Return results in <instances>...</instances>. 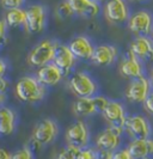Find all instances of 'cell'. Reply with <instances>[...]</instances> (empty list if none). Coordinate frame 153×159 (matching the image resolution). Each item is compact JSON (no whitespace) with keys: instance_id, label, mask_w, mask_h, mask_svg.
<instances>
[{"instance_id":"6da1fadb","label":"cell","mask_w":153,"mask_h":159,"mask_svg":"<svg viewBox=\"0 0 153 159\" xmlns=\"http://www.w3.org/2000/svg\"><path fill=\"white\" fill-rule=\"evenodd\" d=\"M17 98L25 103H37L46 96V88L42 86L37 79L31 75L19 78L15 88Z\"/></svg>"},{"instance_id":"7a4b0ae2","label":"cell","mask_w":153,"mask_h":159,"mask_svg":"<svg viewBox=\"0 0 153 159\" xmlns=\"http://www.w3.org/2000/svg\"><path fill=\"white\" fill-rule=\"evenodd\" d=\"M70 88L78 98L93 97L97 92L96 81L85 72H75L68 80Z\"/></svg>"},{"instance_id":"3957f363","label":"cell","mask_w":153,"mask_h":159,"mask_svg":"<svg viewBox=\"0 0 153 159\" xmlns=\"http://www.w3.org/2000/svg\"><path fill=\"white\" fill-rule=\"evenodd\" d=\"M47 20V11L43 5L34 4L25 8V30L30 34H40L43 31Z\"/></svg>"},{"instance_id":"277c9868","label":"cell","mask_w":153,"mask_h":159,"mask_svg":"<svg viewBox=\"0 0 153 159\" xmlns=\"http://www.w3.org/2000/svg\"><path fill=\"white\" fill-rule=\"evenodd\" d=\"M124 128L122 126H109L99 133L96 139V147L97 151L102 152H110L117 150L119 145L121 143V135L123 133Z\"/></svg>"},{"instance_id":"5b68a950","label":"cell","mask_w":153,"mask_h":159,"mask_svg":"<svg viewBox=\"0 0 153 159\" xmlns=\"http://www.w3.org/2000/svg\"><path fill=\"white\" fill-rule=\"evenodd\" d=\"M54 44L52 41L43 40L32 48L28 55V64L32 67H43L53 61Z\"/></svg>"},{"instance_id":"8992f818","label":"cell","mask_w":153,"mask_h":159,"mask_svg":"<svg viewBox=\"0 0 153 159\" xmlns=\"http://www.w3.org/2000/svg\"><path fill=\"white\" fill-rule=\"evenodd\" d=\"M65 138H66L67 145L78 147L80 150L86 148L90 140L89 128L85 125L84 121L79 120V121L72 123L70 127L67 128Z\"/></svg>"},{"instance_id":"52a82bcc","label":"cell","mask_w":153,"mask_h":159,"mask_svg":"<svg viewBox=\"0 0 153 159\" xmlns=\"http://www.w3.org/2000/svg\"><path fill=\"white\" fill-rule=\"evenodd\" d=\"M128 29L134 35L139 36H148L153 29V18L151 13L145 10L137 11L128 19Z\"/></svg>"},{"instance_id":"ba28073f","label":"cell","mask_w":153,"mask_h":159,"mask_svg":"<svg viewBox=\"0 0 153 159\" xmlns=\"http://www.w3.org/2000/svg\"><path fill=\"white\" fill-rule=\"evenodd\" d=\"M57 133H59V127L56 122L52 119H44L41 120L34 127L32 138L43 146L53 143L56 139Z\"/></svg>"},{"instance_id":"9c48e42d","label":"cell","mask_w":153,"mask_h":159,"mask_svg":"<svg viewBox=\"0 0 153 159\" xmlns=\"http://www.w3.org/2000/svg\"><path fill=\"white\" fill-rule=\"evenodd\" d=\"M123 128L133 139H148L151 134V126L148 121L142 115L137 114L127 116Z\"/></svg>"},{"instance_id":"30bf717a","label":"cell","mask_w":153,"mask_h":159,"mask_svg":"<svg viewBox=\"0 0 153 159\" xmlns=\"http://www.w3.org/2000/svg\"><path fill=\"white\" fill-rule=\"evenodd\" d=\"M75 57L71 53L68 46L62 44V43H55L54 44V56H53V64L56 66L62 74L68 75L72 68L75 65Z\"/></svg>"},{"instance_id":"8fae6325","label":"cell","mask_w":153,"mask_h":159,"mask_svg":"<svg viewBox=\"0 0 153 159\" xmlns=\"http://www.w3.org/2000/svg\"><path fill=\"white\" fill-rule=\"evenodd\" d=\"M151 92V84L146 77H140L133 79L126 90L127 99L133 103H144L146 97Z\"/></svg>"},{"instance_id":"7c38bea8","label":"cell","mask_w":153,"mask_h":159,"mask_svg":"<svg viewBox=\"0 0 153 159\" xmlns=\"http://www.w3.org/2000/svg\"><path fill=\"white\" fill-rule=\"evenodd\" d=\"M104 17L109 23H124L129 18V11L127 7V4L122 0L108 1L104 6Z\"/></svg>"},{"instance_id":"4fadbf2b","label":"cell","mask_w":153,"mask_h":159,"mask_svg":"<svg viewBox=\"0 0 153 159\" xmlns=\"http://www.w3.org/2000/svg\"><path fill=\"white\" fill-rule=\"evenodd\" d=\"M129 52L140 61L153 62V41L148 36H139L133 40Z\"/></svg>"},{"instance_id":"5bb4252c","label":"cell","mask_w":153,"mask_h":159,"mask_svg":"<svg viewBox=\"0 0 153 159\" xmlns=\"http://www.w3.org/2000/svg\"><path fill=\"white\" fill-rule=\"evenodd\" d=\"M64 78L62 72L57 68L53 62L40 67L36 73V79L42 86H55Z\"/></svg>"},{"instance_id":"9a60e30c","label":"cell","mask_w":153,"mask_h":159,"mask_svg":"<svg viewBox=\"0 0 153 159\" xmlns=\"http://www.w3.org/2000/svg\"><path fill=\"white\" fill-rule=\"evenodd\" d=\"M68 48L75 59L80 60H91L93 54V46L91 41L85 36H75L70 41Z\"/></svg>"},{"instance_id":"2e32d148","label":"cell","mask_w":153,"mask_h":159,"mask_svg":"<svg viewBox=\"0 0 153 159\" xmlns=\"http://www.w3.org/2000/svg\"><path fill=\"white\" fill-rule=\"evenodd\" d=\"M102 115L105 119V121L110 123V126H122L123 127L126 119H127L123 105L116 101H109V103L105 107Z\"/></svg>"},{"instance_id":"e0dca14e","label":"cell","mask_w":153,"mask_h":159,"mask_svg":"<svg viewBox=\"0 0 153 159\" xmlns=\"http://www.w3.org/2000/svg\"><path fill=\"white\" fill-rule=\"evenodd\" d=\"M127 150L133 159L148 158L153 154V139H133Z\"/></svg>"},{"instance_id":"ac0fdd59","label":"cell","mask_w":153,"mask_h":159,"mask_svg":"<svg viewBox=\"0 0 153 159\" xmlns=\"http://www.w3.org/2000/svg\"><path fill=\"white\" fill-rule=\"evenodd\" d=\"M117 56V49L111 44H101L93 48L92 62L98 66H109L115 61Z\"/></svg>"},{"instance_id":"d6986e66","label":"cell","mask_w":153,"mask_h":159,"mask_svg":"<svg viewBox=\"0 0 153 159\" xmlns=\"http://www.w3.org/2000/svg\"><path fill=\"white\" fill-rule=\"evenodd\" d=\"M74 15L84 18H95L101 11V6L93 0H70Z\"/></svg>"},{"instance_id":"ffe728a7","label":"cell","mask_w":153,"mask_h":159,"mask_svg":"<svg viewBox=\"0 0 153 159\" xmlns=\"http://www.w3.org/2000/svg\"><path fill=\"white\" fill-rule=\"evenodd\" d=\"M120 72L126 78H130V79L140 78V77H142L141 61L137 59L130 52H128L126 57L122 60L121 66H120Z\"/></svg>"},{"instance_id":"44dd1931","label":"cell","mask_w":153,"mask_h":159,"mask_svg":"<svg viewBox=\"0 0 153 159\" xmlns=\"http://www.w3.org/2000/svg\"><path fill=\"white\" fill-rule=\"evenodd\" d=\"M16 128V114L7 107H0V135H10Z\"/></svg>"},{"instance_id":"7402d4cb","label":"cell","mask_w":153,"mask_h":159,"mask_svg":"<svg viewBox=\"0 0 153 159\" xmlns=\"http://www.w3.org/2000/svg\"><path fill=\"white\" fill-rule=\"evenodd\" d=\"M73 109H74V112L78 116H81V117L83 116H91L93 114H97L92 97L78 98L73 104Z\"/></svg>"},{"instance_id":"603a6c76","label":"cell","mask_w":153,"mask_h":159,"mask_svg":"<svg viewBox=\"0 0 153 159\" xmlns=\"http://www.w3.org/2000/svg\"><path fill=\"white\" fill-rule=\"evenodd\" d=\"M4 22L8 26L17 28L20 25H24L25 23V10L24 8H15V10H8L5 15Z\"/></svg>"},{"instance_id":"cb8c5ba5","label":"cell","mask_w":153,"mask_h":159,"mask_svg":"<svg viewBox=\"0 0 153 159\" xmlns=\"http://www.w3.org/2000/svg\"><path fill=\"white\" fill-rule=\"evenodd\" d=\"M55 15H56V17L60 20H65V19L72 17L74 15V12H73L70 1H62V2H60L56 6V8H55Z\"/></svg>"},{"instance_id":"d4e9b609","label":"cell","mask_w":153,"mask_h":159,"mask_svg":"<svg viewBox=\"0 0 153 159\" xmlns=\"http://www.w3.org/2000/svg\"><path fill=\"white\" fill-rule=\"evenodd\" d=\"M79 152H80V148L71 146V145H67L65 148H62L57 153L55 159H75L78 157Z\"/></svg>"},{"instance_id":"484cf974","label":"cell","mask_w":153,"mask_h":159,"mask_svg":"<svg viewBox=\"0 0 153 159\" xmlns=\"http://www.w3.org/2000/svg\"><path fill=\"white\" fill-rule=\"evenodd\" d=\"M11 159H34V153H32L26 146L19 148L18 151L11 154Z\"/></svg>"},{"instance_id":"4316f807","label":"cell","mask_w":153,"mask_h":159,"mask_svg":"<svg viewBox=\"0 0 153 159\" xmlns=\"http://www.w3.org/2000/svg\"><path fill=\"white\" fill-rule=\"evenodd\" d=\"M92 99H93V104H95V108H96V112H103L105 107L109 103V99L104 96H93Z\"/></svg>"},{"instance_id":"83f0119b","label":"cell","mask_w":153,"mask_h":159,"mask_svg":"<svg viewBox=\"0 0 153 159\" xmlns=\"http://www.w3.org/2000/svg\"><path fill=\"white\" fill-rule=\"evenodd\" d=\"M98 152L93 148H83L80 150L78 157L75 159H97Z\"/></svg>"},{"instance_id":"f1b7e54d","label":"cell","mask_w":153,"mask_h":159,"mask_svg":"<svg viewBox=\"0 0 153 159\" xmlns=\"http://www.w3.org/2000/svg\"><path fill=\"white\" fill-rule=\"evenodd\" d=\"M0 4L5 8H7V11H8V10L20 8L23 6L24 1H23V0H2V1H0Z\"/></svg>"},{"instance_id":"f546056e","label":"cell","mask_w":153,"mask_h":159,"mask_svg":"<svg viewBox=\"0 0 153 159\" xmlns=\"http://www.w3.org/2000/svg\"><path fill=\"white\" fill-rule=\"evenodd\" d=\"M110 159H133L132 156L129 154V152L127 148H117L116 151H114L111 153V158Z\"/></svg>"},{"instance_id":"4dcf8cb0","label":"cell","mask_w":153,"mask_h":159,"mask_svg":"<svg viewBox=\"0 0 153 159\" xmlns=\"http://www.w3.org/2000/svg\"><path fill=\"white\" fill-rule=\"evenodd\" d=\"M144 104H145L146 110L150 112V114H152L153 115V91H151V92L148 93V96L146 97Z\"/></svg>"},{"instance_id":"1f68e13d","label":"cell","mask_w":153,"mask_h":159,"mask_svg":"<svg viewBox=\"0 0 153 159\" xmlns=\"http://www.w3.org/2000/svg\"><path fill=\"white\" fill-rule=\"evenodd\" d=\"M26 147H28V148H29L32 153H35V152L40 151L41 147H42V145H41L38 141H36L34 138H31V139H30V141H29V143L26 145Z\"/></svg>"},{"instance_id":"d6a6232c","label":"cell","mask_w":153,"mask_h":159,"mask_svg":"<svg viewBox=\"0 0 153 159\" xmlns=\"http://www.w3.org/2000/svg\"><path fill=\"white\" fill-rule=\"evenodd\" d=\"M5 34H6V24L4 19H0V44L5 42Z\"/></svg>"},{"instance_id":"836d02e7","label":"cell","mask_w":153,"mask_h":159,"mask_svg":"<svg viewBox=\"0 0 153 159\" xmlns=\"http://www.w3.org/2000/svg\"><path fill=\"white\" fill-rule=\"evenodd\" d=\"M7 88H8V80L5 77L0 78V93H6Z\"/></svg>"},{"instance_id":"e575fe53","label":"cell","mask_w":153,"mask_h":159,"mask_svg":"<svg viewBox=\"0 0 153 159\" xmlns=\"http://www.w3.org/2000/svg\"><path fill=\"white\" fill-rule=\"evenodd\" d=\"M7 71V65H6V61L0 59V78H2L5 75V73Z\"/></svg>"},{"instance_id":"d590c367","label":"cell","mask_w":153,"mask_h":159,"mask_svg":"<svg viewBox=\"0 0 153 159\" xmlns=\"http://www.w3.org/2000/svg\"><path fill=\"white\" fill-rule=\"evenodd\" d=\"M11 154L6 148L0 147V159H11Z\"/></svg>"},{"instance_id":"8d00e7d4","label":"cell","mask_w":153,"mask_h":159,"mask_svg":"<svg viewBox=\"0 0 153 159\" xmlns=\"http://www.w3.org/2000/svg\"><path fill=\"white\" fill-rule=\"evenodd\" d=\"M97 152H98L97 159H110L111 158V153H110V152H102V151H97Z\"/></svg>"},{"instance_id":"74e56055","label":"cell","mask_w":153,"mask_h":159,"mask_svg":"<svg viewBox=\"0 0 153 159\" xmlns=\"http://www.w3.org/2000/svg\"><path fill=\"white\" fill-rule=\"evenodd\" d=\"M5 102H6V93H0V107H2Z\"/></svg>"},{"instance_id":"f35d334b","label":"cell","mask_w":153,"mask_h":159,"mask_svg":"<svg viewBox=\"0 0 153 159\" xmlns=\"http://www.w3.org/2000/svg\"><path fill=\"white\" fill-rule=\"evenodd\" d=\"M150 84H151V86H153V70H152V72H151V78H150Z\"/></svg>"},{"instance_id":"ab89813d","label":"cell","mask_w":153,"mask_h":159,"mask_svg":"<svg viewBox=\"0 0 153 159\" xmlns=\"http://www.w3.org/2000/svg\"><path fill=\"white\" fill-rule=\"evenodd\" d=\"M151 37H152V39H151V40L153 41V29H152V31H151Z\"/></svg>"},{"instance_id":"60d3db41","label":"cell","mask_w":153,"mask_h":159,"mask_svg":"<svg viewBox=\"0 0 153 159\" xmlns=\"http://www.w3.org/2000/svg\"><path fill=\"white\" fill-rule=\"evenodd\" d=\"M145 159H150V158H145Z\"/></svg>"}]
</instances>
